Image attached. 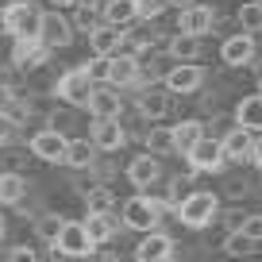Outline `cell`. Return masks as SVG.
I'll list each match as a JSON object with an SVG mask.
<instances>
[{
	"label": "cell",
	"mask_w": 262,
	"mask_h": 262,
	"mask_svg": "<svg viewBox=\"0 0 262 262\" xmlns=\"http://www.w3.org/2000/svg\"><path fill=\"white\" fill-rule=\"evenodd\" d=\"M193 193H196V173H178V178L166 181V205H170L173 212H178Z\"/></svg>",
	"instance_id": "27"
},
{
	"label": "cell",
	"mask_w": 262,
	"mask_h": 262,
	"mask_svg": "<svg viewBox=\"0 0 262 262\" xmlns=\"http://www.w3.org/2000/svg\"><path fill=\"white\" fill-rule=\"evenodd\" d=\"M100 8H104V24L120 27V31H127L131 24H139V4L135 0H104Z\"/></svg>",
	"instance_id": "21"
},
{
	"label": "cell",
	"mask_w": 262,
	"mask_h": 262,
	"mask_svg": "<svg viewBox=\"0 0 262 262\" xmlns=\"http://www.w3.org/2000/svg\"><path fill=\"white\" fill-rule=\"evenodd\" d=\"M4 262H39V254H35V247H12Z\"/></svg>",
	"instance_id": "39"
},
{
	"label": "cell",
	"mask_w": 262,
	"mask_h": 262,
	"mask_svg": "<svg viewBox=\"0 0 262 262\" xmlns=\"http://www.w3.org/2000/svg\"><path fill=\"white\" fill-rule=\"evenodd\" d=\"M54 251H58V254H66V258H93L97 243L89 239L85 224H70V220H66V231H62V239H58Z\"/></svg>",
	"instance_id": "10"
},
{
	"label": "cell",
	"mask_w": 262,
	"mask_h": 262,
	"mask_svg": "<svg viewBox=\"0 0 262 262\" xmlns=\"http://www.w3.org/2000/svg\"><path fill=\"white\" fill-rule=\"evenodd\" d=\"M97 143L89 139V135H85V139H70V150H66V166H74V170H93V166H97Z\"/></svg>",
	"instance_id": "24"
},
{
	"label": "cell",
	"mask_w": 262,
	"mask_h": 262,
	"mask_svg": "<svg viewBox=\"0 0 262 262\" xmlns=\"http://www.w3.org/2000/svg\"><path fill=\"white\" fill-rule=\"evenodd\" d=\"M258 93H262V89H258Z\"/></svg>",
	"instance_id": "53"
},
{
	"label": "cell",
	"mask_w": 262,
	"mask_h": 262,
	"mask_svg": "<svg viewBox=\"0 0 262 262\" xmlns=\"http://www.w3.org/2000/svg\"><path fill=\"white\" fill-rule=\"evenodd\" d=\"M116 216L112 212H89V220H85V231H89V239L97 247H104V243H112L116 239Z\"/></svg>",
	"instance_id": "26"
},
{
	"label": "cell",
	"mask_w": 262,
	"mask_h": 262,
	"mask_svg": "<svg viewBox=\"0 0 262 262\" xmlns=\"http://www.w3.org/2000/svg\"><path fill=\"white\" fill-rule=\"evenodd\" d=\"M70 24H74V31L93 35L100 24H104V8H97L93 0H77V4H74V16H70Z\"/></svg>",
	"instance_id": "25"
},
{
	"label": "cell",
	"mask_w": 262,
	"mask_h": 262,
	"mask_svg": "<svg viewBox=\"0 0 262 262\" xmlns=\"http://www.w3.org/2000/svg\"><path fill=\"white\" fill-rule=\"evenodd\" d=\"M27 196V178L24 173H12V170H0V205H19Z\"/></svg>",
	"instance_id": "28"
},
{
	"label": "cell",
	"mask_w": 262,
	"mask_h": 262,
	"mask_svg": "<svg viewBox=\"0 0 262 262\" xmlns=\"http://www.w3.org/2000/svg\"><path fill=\"white\" fill-rule=\"evenodd\" d=\"M66 150H70V135L58 127H42L31 135V158L42 162H66Z\"/></svg>",
	"instance_id": "7"
},
{
	"label": "cell",
	"mask_w": 262,
	"mask_h": 262,
	"mask_svg": "<svg viewBox=\"0 0 262 262\" xmlns=\"http://www.w3.org/2000/svg\"><path fill=\"white\" fill-rule=\"evenodd\" d=\"M258 89H262V66H258Z\"/></svg>",
	"instance_id": "48"
},
{
	"label": "cell",
	"mask_w": 262,
	"mask_h": 262,
	"mask_svg": "<svg viewBox=\"0 0 262 262\" xmlns=\"http://www.w3.org/2000/svg\"><path fill=\"white\" fill-rule=\"evenodd\" d=\"M139 70H143V81H155V85H166V74H170L173 66L166 62V54H143L139 58Z\"/></svg>",
	"instance_id": "31"
},
{
	"label": "cell",
	"mask_w": 262,
	"mask_h": 262,
	"mask_svg": "<svg viewBox=\"0 0 262 262\" xmlns=\"http://www.w3.org/2000/svg\"><path fill=\"white\" fill-rule=\"evenodd\" d=\"M228 262H239V258H228Z\"/></svg>",
	"instance_id": "50"
},
{
	"label": "cell",
	"mask_w": 262,
	"mask_h": 262,
	"mask_svg": "<svg viewBox=\"0 0 262 262\" xmlns=\"http://www.w3.org/2000/svg\"><path fill=\"white\" fill-rule=\"evenodd\" d=\"M12 35V19H8V4H0V39Z\"/></svg>",
	"instance_id": "43"
},
{
	"label": "cell",
	"mask_w": 262,
	"mask_h": 262,
	"mask_svg": "<svg viewBox=\"0 0 262 262\" xmlns=\"http://www.w3.org/2000/svg\"><path fill=\"white\" fill-rule=\"evenodd\" d=\"M0 235H4V220H0Z\"/></svg>",
	"instance_id": "49"
},
{
	"label": "cell",
	"mask_w": 262,
	"mask_h": 262,
	"mask_svg": "<svg viewBox=\"0 0 262 262\" xmlns=\"http://www.w3.org/2000/svg\"><path fill=\"white\" fill-rule=\"evenodd\" d=\"M62 231H66V220H62L58 212H42L39 220H35V235H39V239H42L47 247H58Z\"/></svg>",
	"instance_id": "30"
},
{
	"label": "cell",
	"mask_w": 262,
	"mask_h": 262,
	"mask_svg": "<svg viewBox=\"0 0 262 262\" xmlns=\"http://www.w3.org/2000/svg\"><path fill=\"white\" fill-rule=\"evenodd\" d=\"M123 173H127V181L135 185V193H147V189L162 178V166H158L155 155H135L127 166H123Z\"/></svg>",
	"instance_id": "12"
},
{
	"label": "cell",
	"mask_w": 262,
	"mask_h": 262,
	"mask_svg": "<svg viewBox=\"0 0 262 262\" xmlns=\"http://www.w3.org/2000/svg\"><path fill=\"white\" fill-rule=\"evenodd\" d=\"M239 27H243V35H262V8L258 0H251V4H239Z\"/></svg>",
	"instance_id": "35"
},
{
	"label": "cell",
	"mask_w": 262,
	"mask_h": 262,
	"mask_svg": "<svg viewBox=\"0 0 262 262\" xmlns=\"http://www.w3.org/2000/svg\"><path fill=\"white\" fill-rule=\"evenodd\" d=\"M224 251L231 254V258H239V262H247L254 251H258V243H254L251 235H243V231H231V235H224Z\"/></svg>",
	"instance_id": "34"
},
{
	"label": "cell",
	"mask_w": 262,
	"mask_h": 262,
	"mask_svg": "<svg viewBox=\"0 0 262 262\" xmlns=\"http://www.w3.org/2000/svg\"><path fill=\"white\" fill-rule=\"evenodd\" d=\"M235 123L247 127L251 135H262V93H251L235 104Z\"/></svg>",
	"instance_id": "23"
},
{
	"label": "cell",
	"mask_w": 262,
	"mask_h": 262,
	"mask_svg": "<svg viewBox=\"0 0 262 262\" xmlns=\"http://www.w3.org/2000/svg\"><path fill=\"white\" fill-rule=\"evenodd\" d=\"M93 254H97V262H120V258H116V251H93Z\"/></svg>",
	"instance_id": "45"
},
{
	"label": "cell",
	"mask_w": 262,
	"mask_h": 262,
	"mask_svg": "<svg viewBox=\"0 0 262 262\" xmlns=\"http://www.w3.org/2000/svg\"><path fill=\"white\" fill-rule=\"evenodd\" d=\"M220 62L239 70V66H251L254 62V35H228L220 42Z\"/></svg>",
	"instance_id": "13"
},
{
	"label": "cell",
	"mask_w": 262,
	"mask_h": 262,
	"mask_svg": "<svg viewBox=\"0 0 262 262\" xmlns=\"http://www.w3.org/2000/svg\"><path fill=\"white\" fill-rule=\"evenodd\" d=\"M243 235H251L254 243H262V216L254 212V216H247V224H243Z\"/></svg>",
	"instance_id": "40"
},
{
	"label": "cell",
	"mask_w": 262,
	"mask_h": 262,
	"mask_svg": "<svg viewBox=\"0 0 262 262\" xmlns=\"http://www.w3.org/2000/svg\"><path fill=\"white\" fill-rule=\"evenodd\" d=\"M185 162H189L193 173H220L224 162H228V158H224V143L212 139V135H205V139L185 155Z\"/></svg>",
	"instance_id": "6"
},
{
	"label": "cell",
	"mask_w": 262,
	"mask_h": 262,
	"mask_svg": "<svg viewBox=\"0 0 262 262\" xmlns=\"http://www.w3.org/2000/svg\"><path fill=\"white\" fill-rule=\"evenodd\" d=\"M85 205H89V212H120V201L108 185H93L85 193Z\"/></svg>",
	"instance_id": "32"
},
{
	"label": "cell",
	"mask_w": 262,
	"mask_h": 262,
	"mask_svg": "<svg viewBox=\"0 0 262 262\" xmlns=\"http://www.w3.org/2000/svg\"><path fill=\"white\" fill-rule=\"evenodd\" d=\"M243 4H251V0H243Z\"/></svg>",
	"instance_id": "51"
},
{
	"label": "cell",
	"mask_w": 262,
	"mask_h": 262,
	"mask_svg": "<svg viewBox=\"0 0 262 262\" xmlns=\"http://www.w3.org/2000/svg\"><path fill=\"white\" fill-rule=\"evenodd\" d=\"M166 201H158V196H147V193H135L131 201H123L120 205V224L123 228H131V231H158V220H162V212H166Z\"/></svg>",
	"instance_id": "1"
},
{
	"label": "cell",
	"mask_w": 262,
	"mask_h": 262,
	"mask_svg": "<svg viewBox=\"0 0 262 262\" xmlns=\"http://www.w3.org/2000/svg\"><path fill=\"white\" fill-rule=\"evenodd\" d=\"M166 54L173 58V62H196L201 58V39L196 35H173L170 42H166Z\"/></svg>",
	"instance_id": "29"
},
{
	"label": "cell",
	"mask_w": 262,
	"mask_h": 262,
	"mask_svg": "<svg viewBox=\"0 0 262 262\" xmlns=\"http://www.w3.org/2000/svg\"><path fill=\"white\" fill-rule=\"evenodd\" d=\"M89 139L97 143V150H104V155H116V150L123 147V123L120 120H93L89 123Z\"/></svg>",
	"instance_id": "15"
},
{
	"label": "cell",
	"mask_w": 262,
	"mask_h": 262,
	"mask_svg": "<svg viewBox=\"0 0 262 262\" xmlns=\"http://www.w3.org/2000/svg\"><path fill=\"white\" fill-rule=\"evenodd\" d=\"M85 70V77H89L93 85H108V74H112V58H100V54H93L89 62L81 66Z\"/></svg>",
	"instance_id": "36"
},
{
	"label": "cell",
	"mask_w": 262,
	"mask_h": 262,
	"mask_svg": "<svg viewBox=\"0 0 262 262\" xmlns=\"http://www.w3.org/2000/svg\"><path fill=\"white\" fill-rule=\"evenodd\" d=\"M8 19H12V39L16 42H35L42 31V8L35 0H16L8 4Z\"/></svg>",
	"instance_id": "3"
},
{
	"label": "cell",
	"mask_w": 262,
	"mask_h": 262,
	"mask_svg": "<svg viewBox=\"0 0 262 262\" xmlns=\"http://www.w3.org/2000/svg\"><path fill=\"white\" fill-rule=\"evenodd\" d=\"M39 42L47 50H62L74 42V24H70V16H62V12H42V31H39Z\"/></svg>",
	"instance_id": "8"
},
{
	"label": "cell",
	"mask_w": 262,
	"mask_h": 262,
	"mask_svg": "<svg viewBox=\"0 0 262 262\" xmlns=\"http://www.w3.org/2000/svg\"><path fill=\"white\" fill-rule=\"evenodd\" d=\"M50 4H54V8H58V12H62V8H74L77 0H50Z\"/></svg>",
	"instance_id": "46"
},
{
	"label": "cell",
	"mask_w": 262,
	"mask_h": 262,
	"mask_svg": "<svg viewBox=\"0 0 262 262\" xmlns=\"http://www.w3.org/2000/svg\"><path fill=\"white\" fill-rule=\"evenodd\" d=\"M208 81L205 66L201 62H173V70L166 74V89L173 93V97H189V93H201Z\"/></svg>",
	"instance_id": "5"
},
{
	"label": "cell",
	"mask_w": 262,
	"mask_h": 262,
	"mask_svg": "<svg viewBox=\"0 0 262 262\" xmlns=\"http://www.w3.org/2000/svg\"><path fill=\"white\" fill-rule=\"evenodd\" d=\"M220 143H224V158H228V162H247V158L254 155V135L247 127H239V123L224 135Z\"/></svg>",
	"instance_id": "18"
},
{
	"label": "cell",
	"mask_w": 262,
	"mask_h": 262,
	"mask_svg": "<svg viewBox=\"0 0 262 262\" xmlns=\"http://www.w3.org/2000/svg\"><path fill=\"white\" fill-rule=\"evenodd\" d=\"M205 135H208L205 120H196V116H193V120H181L178 127H173V150H178V155H189Z\"/></svg>",
	"instance_id": "22"
},
{
	"label": "cell",
	"mask_w": 262,
	"mask_h": 262,
	"mask_svg": "<svg viewBox=\"0 0 262 262\" xmlns=\"http://www.w3.org/2000/svg\"><path fill=\"white\" fill-rule=\"evenodd\" d=\"M247 224V212H239V208H228V231L224 235H231V231H243Z\"/></svg>",
	"instance_id": "41"
},
{
	"label": "cell",
	"mask_w": 262,
	"mask_h": 262,
	"mask_svg": "<svg viewBox=\"0 0 262 262\" xmlns=\"http://www.w3.org/2000/svg\"><path fill=\"white\" fill-rule=\"evenodd\" d=\"M89 47H93V54H100V58H116L123 50V31L112 27V24H100L97 31L89 35Z\"/></svg>",
	"instance_id": "20"
},
{
	"label": "cell",
	"mask_w": 262,
	"mask_h": 262,
	"mask_svg": "<svg viewBox=\"0 0 262 262\" xmlns=\"http://www.w3.org/2000/svg\"><path fill=\"white\" fill-rule=\"evenodd\" d=\"M12 131H16V123H12V120H8V112L0 108V147H4V143L12 139Z\"/></svg>",
	"instance_id": "42"
},
{
	"label": "cell",
	"mask_w": 262,
	"mask_h": 262,
	"mask_svg": "<svg viewBox=\"0 0 262 262\" xmlns=\"http://www.w3.org/2000/svg\"><path fill=\"white\" fill-rule=\"evenodd\" d=\"M251 162L262 170V135H254V155H251Z\"/></svg>",
	"instance_id": "44"
},
{
	"label": "cell",
	"mask_w": 262,
	"mask_h": 262,
	"mask_svg": "<svg viewBox=\"0 0 262 262\" xmlns=\"http://www.w3.org/2000/svg\"><path fill=\"white\" fill-rule=\"evenodd\" d=\"M178 31L181 35H196V39H205V35H212L216 31V12L208 8V4H189V8H181V16H178Z\"/></svg>",
	"instance_id": "9"
},
{
	"label": "cell",
	"mask_w": 262,
	"mask_h": 262,
	"mask_svg": "<svg viewBox=\"0 0 262 262\" xmlns=\"http://www.w3.org/2000/svg\"><path fill=\"white\" fill-rule=\"evenodd\" d=\"M135 81H143V70H139V58L135 54H116L112 58V74H108V85L112 89H131Z\"/></svg>",
	"instance_id": "17"
},
{
	"label": "cell",
	"mask_w": 262,
	"mask_h": 262,
	"mask_svg": "<svg viewBox=\"0 0 262 262\" xmlns=\"http://www.w3.org/2000/svg\"><path fill=\"white\" fill-rule=\"evenodd\" d=\"M258 8H262V0H258Z\"/></svg>",
	"instance_id": "52"
},
{
	"label": "cell",
	"mask_w": 262,
	"mask_h": 262,
	"mask_svg": "<svg viewBox=\"0 0 262 262\" xmlns=\"http://www.w3.org/2000/svg\"><path fill=\"white\" fill-rule=\"evenodd\" d=\"M135 108H139V116H147V120L170 116V108H173V93L166 89V85H150V89H139V93H135Z\"/></svg>",
	"instance_id": "11"
},
{
	"label": "cell",
	"mask_w": 262,
	"mask_h": 262,
	"mask_svg": "<svg viewBox=\"0 0 262 262\" xmlns=\"http://www.w3.org/2000/svg\"><path fill=\"white\" fill-rule=\"evenodd\" d=\"M93 89H97V85L85 77L81 66H77V70H66V74H58V81H54V93H58L70 108H89Z\"/></svg>",
	"instance_id": "4"
},
{
	"label": "cell",
	"mask_w": 262,
	"mask_h": 262,
	"mask_svg": "<svg viewBox=\"0 0 262 262\" xmlns=\"http://www.w3.org/2000/svg\"><path fill=\"white\" fill-rule=\"evenodd\" d=\"M120 112H123L120 89H112V85H97V89H93V100H89V116H93V120H120Z\"/></svg>",
	"instance_id": "14"
},
{
	"label": "cell",
	"mask_w": 262,
	"mask_h": 262,
	"mask_svg": "<svg viewBox=\"0 0 262 262\" xmlns=\"http://www.w3.org/2000/svg\"><path fill=\"white\" fill-rule=\"evenodd\" d=\"M173 8H189V4H196V0H170Z\"/></svg>",
	"instance_id": "47"
},
{
	"label": "cell",
	"mask_w": 262,
	"mask_h": 262,
	"mask_svg": "<svg viewBox=\"0 0 262 262\" xmlns=\"http://www.w3.org/2000/svg\"><path fill=\"white\" fill-rule=\"evenodd\" d=\"M224 193H228V201H243L247 193H251V178H224Z\"/></svg>",
	"instance_id": "38"
},
{
	"label": "cell",
	"mask_w": 262,
	"mask_h": 262,
	"mask_svg": "<svg viewBox=\"0 0 262 262\" xmlns=\"http://www.w3.org/2000/svg\"><path fill=\"white\" fill-rule=\"evenodd\" d=\"M47 62H50V50L42 47L39 39H35V42H16V39H12V66H19L24 74L35 70V66H47Z\"/></svg>",
	"instance_id": "19"
},
{
	"label": "cell",
	"mask_w": 262,
	"mask_h": 262,
	"mask_svg": "<svg viewBox=\"0 0 262 262\" xmlns=\"http://www.w3.org/2000/svg\"><path fill=\"white\" fill-rule=\"evenodd\" d=\"M143 143H147V155H155V158L173 155V127H150Z\"/></svg>",
	"instance_id": "33"
},
{
	"label": "cell",
	"mask_w": 262,
	"mask_h": 262,
	"mask_svg": "<svg viewBox=\"0 0 262 262\" xmlns=\"http://www.w3.org/2000/svg\"><path fill=\"white\" fill-rule=\"evenodd\" d=\"M216 212H220V196L208 193V189H196L185 205L178 208V220L185 224V228L196 231V228H208V224L216 220Z\"/></svg>",
	"instance_id": "2"
},
{
	"label": "cell",
	"mask_w": 262,
	"mask_h": 262,
	"mask_svg": "<svg viewBox=\"0 0 262 262\" xmlns=\"http://www.w3.org/2000/svg\"><path fill=\"white\" fill-rule=\"evenodd\" d=\"M135 262H173V239L166 231H150L135 247Z\"/></svg>",
	"instance_id": "16"
},
{
	"label": "cell",
	"mask_w": 262,
	"mask_h": 262,
	"mask_svg": "<svg viewBox=\"0 0 262 262\" xmlns=\"http://www.w3.org/2000/svg\"><path fill=\"white\" fill-rule=\"evenodd\" d=\"M135 4H139V24H150L170 8V0H135Z\"/></svg>",
	"instance_id": "37"
}]
</instances>
